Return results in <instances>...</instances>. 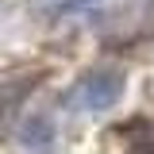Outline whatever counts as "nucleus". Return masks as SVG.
Listing matches in <instances>:
<instances>
[{"mask_svg":"<svg viewBox=\"0 0 154 154\" xmlns=\"http://www.w3.org/2000/svg\"><path fill=\"white\" fill-rule=\"evenodd\" d=\"M96 0H35V12L38 16H69V12H81Z\"/></svg>","mask_w":154,"mask_h":154,"instance_id":"nucleus-4","label":"nucleus"},{"mask_svg":"<svg viewBox=\"0 0 154 154\" xmlns=\"http://www.w3.org/2000/svg\"><path fill=\"white\" fill-rule=\"evenodd\" d=\"M19 139H23V146H50V139H54V127H50V119H27L23 123V131H19Z\"/></svg>","mask_w":154,"mask_h":154,"instance_id":"nucleus-3","label":"nucleus"},{"mask_svg":"<svg viewBox=\"0 0 154 154\" xmlns=\"http://www.w3.org/2000/svg\"><path fill=\"white\" fill-rule=\"evenodd\" d=\"M31 81H12V85H0V135H4V127H8V116L16 112V104L23 100V89H27Z\"/></svg>","mask_w":154,"mask_h":154,"instance_id":"nucleus-2","label":"nucleus"},{"mask_svg":"<svg viewBox=\"0 0 154 154\" xmlns=\"http://www.w3.org/2000/svg\"><path fill=\"white\" fill-rule=\"evenodd\" d=\"M119 96H123V73L116 66H96V69H85L66 89L62 104L69 112H108Z\"/></svg>","mask_w":154,"mask_h":154,"instance_id":"nucleus-1","label":"nucleus"},{"mask_svg":"<svg viewBox=\"0 0 154 154\" xmlns=\"http://www.w3.org/2000/svg\"><path fill=\"white\" fill-rule=\"evenodd\" d=\"M127 154H154V139L146 135V139H135L131 146H127Z\"/></svg>","mask_w":154,"mask_h":154,"instance_id":"nucleus-5","label":"nucleus"}]
</instances>
